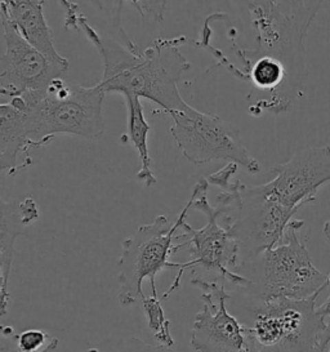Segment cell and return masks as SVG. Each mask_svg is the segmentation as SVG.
Returning a JSON list of instances; mask_svg holds the SVG:
<instances>
[{
	"instance_id": "obj_1",
	"label": "cell",
	"mask_w": 330,
	"mask_h": 352,
	"mask_svg": "<svg viewBox=\"0 0 330 352\" xmlns=\"http://www.w3.org/2000/svg\"><path fill=\"white\" fill-rule=\"evenodd\" d=\"M79 26L102 58V78L98 84L104 94L146 98L168 115L188 104L178 89L179 79L191 67L178 51V47L186 43L185 38H160L151 47L141 50L135 44L126 45L119 39L103 36L93 29L85 16Z\"/></svg>"
},
{
	"instance_id": "obj_2",
	"label": "cell",
	"mask_w": 330,
	"mask_h": 352,
	"mask_svg": "<svg viewBox=\"0 0 330 352\" xmlns=\"http://www.w3.org/2000/svg\"><path fill=\"white\" fill-rule=\"evenodd\" d=\"M327 289L305 300H249L241 296L237 309L247 331L249 352H325L328 347L327 320L320 315L316 300Z\"/></svg>"
},
{
	"instance_id": "obj_3",
	"label": "cell",
	"mask_w": 330,
	"mask_h": 352,
	"mask_svg": "<svg viewBox=\"0 0 330 352\" xmlns=\"http://www.w3.org/2000/svg\"><path fill=\"white\" fill-rule=\"evenodd\" d=\"M305 221L293 219L283 240L274 248L243 261L235 272L247 278L237 293L249 300L276 298L305 300L330 287V272L322 274L312 262L306 243L300 238Z\"/></svg>"
},
{
	"instance_id": "obj_4",
	"label": "cell",
	"mask_w": 330,
	"mask_h": 352,
	"mask_svg": "<svg viewBox=\"0 0 330 352\" xmlns=\"http://www.w3.org/2000/svg\"><path fill=\"white\" fill-rule=\"evenodd\" d=\"M104 96L98 83L82 87L57 79L38 104L28 107L13 104L21 110L25 135L32 150L48 145L58 135L100 138L106 129Z\"/></svg>"
},
{
	"instance_id": "obj_5",
	"label": "cell",
	"mask_w": 330,
	"mask_h": 352,
	"mask_svg": "<svg viewBox=\"0 0 330 352\" xmlns=\"http://www.w3.org/2000/svg\"><path fill=\"white\" fill-rule=\"evenodd\" d=\"M208 186L209 182L206 178H201L191 192V208L206 214V225L195 230L185 221L181 228L184 232L175 235V241H178V244H175V253L179 249L187 248L192 258L188 262H181L175 281L163 294V300L169 298L179 288L186 270L191 274L201 270L209 275L206 280L230 283L236 289L247 285V278L235 272L241 261L239 244L230 231L219 222L223 210L221 208L213 207L208 201Z\"/></svg>"
},
{
	"instance_id": "obj_6",
	"label": "cell",
	"mask_w": 330,
	"mask_h": 352,
	"mask_svg": "<svg viewBox=\"0 0 330 352\" xmlns=\"http://www.w3.org/2000/svg\"><path fill=\"white\" fill-rule=\"evenodd\" d=\"M192 207L191 199L186 203L175 223L162 214L151 223L142 225L131 238L122 244V254L118 259V300L123 307L138 306L144 298V280H150L151 293L157 294L155 279L165 269H179L181 262H170L175 254L177 231L181 230L188 210Z\"/></svg>"
},
{
	"instance_id": "obj_7",
	"label": "cell",
	"mask_w": 330,
	"mask_h": 352,
	"mask_svg": "<svg viewBox=\"0 0 330 352\" xmlns=\"http://www.w3.org/2000/svg\"><path fill=\"white\" fill-rule=\"evenodd\" d=\"M216 200L217 207L223 210L219 222L239 244L240 263L278 245L298 212L266 197L259 186H245L240 181Z\"/></svg>"
},
{
	"instance_id": "obj_8",
	"label": "cell",
	"mask_w": 330,
	"mask_h": 352,
	"mask_svg": "<svg viewBox=\"0 0 330 352\" xmlns=\"http://www.w3.org/2000/svg\"><path fill=\"white\" fill-rule=\"evenodd\" d=\"M169 116L170 135L190 163L206 166L216 160H226L243 166L250 175L261 172V164L249 154L240 131L221 116L199 111L190 104Z\"/></svg>"
},
{
	"instance_id": "obj_9",
	"label": "cell",
	"mask_w": 330,
	"mask_h": 352,
	"mask_svg": "<svg viewBox=\"0 0 330 352\" xmlns=\"http://www.w3.org/2000/svg\"><path fill=\"white\" fill-rule=\"evenodd\" d=\"M4 52L0 58L1 101L28 107L38 104L52 84L67 72L70 65L53 63L28 42L19 30L0 19Z\"/></svg>"
},
{
	"instance_id": "obj_10",
	"label": "cell",
	"mask_w": 330,
	"mask_h": 352,
	"mask_svg": "<svg viewBox=\"0 0 330 352\" xmlns=\"http://www.w3.org/2000/svg\"><path fill=\"white\" fill-rule=\"evenodd\" d=\"M191 284L201 290L203 310L196 315L190 343L195 352H249L247 331L227 310L231 300L225 283L192 276Z\"/></svg>"
},
{
	"instance_id": "obj_11",
	"label": "cell",
	"mask_w": 330,
	"mask_h": 352,
	"mask_svg": "<svg viewBox=\"0 0 330 352\" xmlns=\"http://www.w3.org/2000/svg\"><path fill=\"white\" fill-rule=\"evenodd\" d=\"M271 170L275 178L258 185L261 191L281 206L299 210L314 203L320 187L330 182V146L302 148Z\"/></svg>"
},
{
	"instance_id": "obj_12",
	"label": "cell",
	"mask_w": 330,
	"mask_h": 352,
	"mask_svg": "<svg viewBox=\"0 0 330 352\" xmlns=\"http://www.w3.org/2000/svg\"><path fill=\"white\" fill-rule=\"evenodd\" d=\"M45 0H1L0 19L10 21L21 35L53 63L70 65L58 53L56 39L44 14Z\"/></svg>"
},
{
	"instance_id": "obj_13",
	"label": "cell",
	"mask_w": 330,
	"mask_h": 352,
	"mask_svg": "<svg viewBox=\"0 0 330 352\" xmlns=\"http://www.w3.org/2000/svg\"><path fill=\"white\" fill-rule=\"evenodd\" d=\"M30 144L25 135L21 110L8 101L0 104V169L16 176L21 170L19 157L22 154L29 156Z\"/></svg>"
},
{
	"instance_id": "obj_14",
	"label": "cell",
	"mask_w": 330,
	"mask_h": 352,
	"mask_svg": "<svg viewBox=\"0 0 330 352\" xmlns=\"http://www.w3.org/2000/svg\"><path fill=\"white\" fill-rule=\"evenodd\" d=\"M1 221H0V279H1V318L8 314L10 294L8 290L10 270L14 258L16 239L25 235L28 226L23 225L19 210V201L1 200Z\"/></svg>"
},
{
	"instance_id": "obj_15",
	"label": "cell",
	"mask_w": 330,
	"mask_h": 352,
	"mask_svg": "<svg viewBox=\"0 0 330 352\" xmlns=\"http://www.w3.org/2000/svg\"><path fill=\"white\" fill-rule=\"evenodd\" d=\"M125 104L128 109V132L124 135V141H129L138 153L140 170L137 179L144 184L146 188H151L156 185L157 179L153 170V160L148 150V133L150 125L144 114V106L140 97L125 96Z\"/></svg>"
},
{
	"instance_id": "obj_16",
	"label": "cell",
	"mask_w": 330,
	"mask_h": 352,
	"mask_svg": "<svg viewBox=\"0 0 330 352\" xmlns=\"http://www.w3.org/2000/svg\"><path fill=\"white\" fill-rule=\"evenodd\" d=\"M92 3L104 14L111 29L120 36V42L134 45L133 41L122 26L124 4L129 3L144 19L151 22H163L169 0H92Z\"/></svg>"
},
{
	"instance_id": "obj_17",
	"label": "cell",
	"mask_w": 330,
	"mask_h": 352,
	"mask_svg": "<svg viewBox=\"0 0 330 352\" xmlns=\"http://www.w3.org/2000/svg\"><path fill=\"white\" fill-rule=\"evenodd\" d=\"M234 19H258L298 8L311 0H199Z\"/></svg>"
},
{
	"instance_id": "obj_18",
	"label": "cell",
	"mask_w": 330,
	"mask_h": 352,
	"mask_svg": "<svg viewBox=\"0 0 330 352\" xmlns=\"http://www.w3.org/2000/svg\"><path fill=\"white\" fill-rule=\"evenodd\" d=\"M141 306L144 309L146 320L150 331L154 334L155 340L157 343L172 349L175 344V340L170 333V321L165 318L164 309L162 306V302L159 300L157 294L151 293L150 297L144 296V300L141 302Z\"/></svg>"
},
{
	"instance_id": "obj_19",
	"label": "cell",
	"mask_w": 330,
	"mask_h": 352,
	"mask_svg": "<svg viewBox=\"0 0 330 352\" xmlns=\"http://www.w3.org/2000/svg\"><path fill=\"white\" fill-rule=\"evenodd\" d=\"M98 352H175L164 344H151L135 337H113L98 347Z\"/></svg>"
},
{
	"instance_id": "obj_20",
	"label": "cell",
	"mask_w": 330,
	"mask_h": 352,
	"mask_svg": "<svg viewBox=\"0 0 330 352\" xmlns=\"http://www.w3.org/2000/svg\"><path fill=\"white\" fill-rule=\"evenodd\" d=\"M50 334L41 329H29L17 336V346L21 352H41L48 344Z\"/></svg>"
},
{
	"instance_id": "obj_21",
	"label": "cell",
	"mask_w": 330,
	"mask_h": 352,
	"mask_svg": "<svg viewBox=\"0 0 330 352\" xmlns=\"http://www.w3.org/2000/svg\"><path fill=\"white\" fill-rule=\"evenodd\" d=\"M237 169L239 166L236 163H227V166H223L221 170L206 177V181L209 185H214L222 188V191H226L234 184Z\"/></svg>"
},
{
	"instance_id": "obj_22",
	"label": "cell",
	"mask_w": 330,
	"mask_h": 352,
	"mask_svg": "<svg viewBox=\"0 0 330 352\" xmlns=\"http://www.w3.org/2000/svg\"><path fill=\"white\" fill-rule=\"evenodd\" d=\"M19 210H20L21 219L25 226H30L41 217L39 207L34 200V197H28L22 201H19Z\"/></svg>"
},
{
	"instance_id": "obj_23",
	"label": "cell",
	"mask_w": 330,
	"mask_h": 352,
	"mask_svg": "<svg viewBox=\"0 0 330 352\" xmlns=\"http://www.w3.org/2000/svg\"><path fill=\"white\" fill-rule=\"evenodd\" d=\"M58 346V338H52L51 342L45 346V349L41 352H51ZM0 352H21L17 343L13 344L10 342V344L7 343V340L4 337H1V351Z\"/></svg>"
},
{
	"instance_id": "obj_24",
	"label": "cell",
	"mask_w": 330,
	"mask_h": 352,
	"mask_svg": "<svg viewBox=\"0 0 330 352\" xmlns=\"http://www.w3.org/2000/svg\"><path fill=\"white\" fill-rule=\"evenodd\" d=\"M318 312L324 318V319H329L330 321V296L328 300H325L320 307H318Z\"/></svg>"
},
{
	"instance_id": "obj_25",
	"label": "cell",
	"mask_w": 330,
	"mask_h": 352,
	"mask_svg": "<svg viewBox=\"0 0 330 352\" xmlns=\"http://www.w3.org/2000/svg\"><path fill=\"white\" fill-rule=\"evenodd\" d=\"M16 333L12 327H1V337H14Z\"/></svg>"
},
{
	"instance_id": "obj_26",
	"label": "cell",
	"mask_w": 330,
	"mask_h": 352,
	"mask_svg": "<svg viewBox=\"0 0 330 352\" xmlns=\"http://www.w3.org/2000/svg\"><path fill=\"white\" fill-rule=\"evenodd\" d=\"M324 235L328 239V241L330 243V221H328L325 225H324Z\"/></svg>"
},
{
	"instance_id": "obj_27",
	"label": "cell",
	"mask_w": 330,
	"mask_h": 352,
	"mask_svg": "<svg viewBox=\"0 0 330 352\" xmlns=\"http://www.w3.org/2000/svg\"><path fill=\"white\" fill-rule=\"evenodd\" d=\"M327 324H328V327H327V338H328V346H329L328 352H330V321H327Z\"/></svg>"
}]
</instances>
